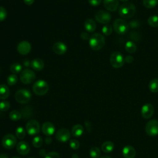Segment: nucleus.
<instances>
[{
	"mask_svg": "<svg viewBox=\"0 0 158 158\" xmlns=\"http://www.w3.org/2000/svg\"><path fill=\"white\" fill-rule=\"evenodd\" d=\"M136 12V7L131 2H124L118 8V14L123 19L132 17Z\"/></svg>",
	"mask_w": 158,
	"mask_h": 158,
	"instance_id": "nucleus-1",
	"label": "nucleus"
},
{
	"mask_svg": "<svg viewBox=\"0 0 158 158\" xmlns=\"http://www.w3.org/2000/svg\"><path fill=\"white\" fill-rule=\"evenodd\" d=\"M104 44L105 38L104 36L98 33L93 34L89 39V46L94 51L100 50L103 48Z\"/></svg>",
	"mask_w": 158,
	"mask_h": 158,
	"instance_id": "nucleus-2",
	"label": "nucleus"
},
{
	"mask_svg": "<svg viewBox=\"0 0 158 158\" xmlns=\"http://www.w3.org/2000/svg\"><path fill=\"white\" fill-rule=\"evenodd\" d=\"M32 89L36 94L43 96L48 93L49 90V85L46 81L39 80L33 83Z\"/></svg>",
	"mask_w": 158,
	"mask_h": 158,
	"instance_id": "nucleus-3",
	"label": "nucleus"
},
{
	"mask_svg": "<svg viewBox=\"0 0 158 158\" xmlns=\"http://www.w3.org/2000/svg\"><path fill=\"white\" fill-rule=\"evenodd\" d=\"M110 63L114 68H120L125 63V58L120 52L115 51L110 56Z\"/></svg>",
	"mask_w": 158,
	"mask_h": 158,
	"instance_id": "nucleus-4",
	"label": "nucleus"
},
{
	"mask_svg": "<svg viewBox=\"0 0 158 158\" xmlns=\"http://www.w3.org/2000/svg\"><path fill=\"white\" fill-rule=\"evenodd\" d=\"M128 24L122 19H117L113 23L114 30L119 35L126 33L128 30Z\"/></svg>",
	"mask_w": 158,
	"mask_h": 158,
	"instance_id": "nucleus-5",
	"label": "nucleus"
},
{
	"mask_svg": "<svg viewBox=\"0 0 158 158\" xmlns=\"http://www.w3.org/2000/svg\"><path fill=\"white\" fill-rule=\"evenodd\" d=\"M31 98V93L26 89H20L15 94L16 101L20 104H25L30 101Z\"/></svg>",
	"mask_w": 158,
	"mask_h": 158,
	"instance_id": "nucleus-6",
	"label": "nucleus"
},
{
	"mask_svg": "<svg viewBox=\"0 0 158 158\" xmlns=\"http://www.w3.org/2000/svg\"><path fill=\"white\" fill-rule=\"evenodd\" d=\"M35 78H36V75L35 72L28 69L23 70L21 72L20 76V81L23 84H25V85L31 83L35 80Z\"/></svg>",
	"mask_w": 158,
	"mask_h": 158,
	"instance_id": "nucleus-7",
	"label": "nucleus"
},
{
	"mask_svg": "<svg viewBox=\"0 0 158 158\" xmlns=\"http://www.w3.org/2000/svg\"><path fill=\"white\" fill-rule=\"evenodd\" d=\"M146 133L150 136H154L158 135V120L152 119L149 120L145 127Z\"/></svg>",
	"mask_w": 158,
	"mask_h": 158,
	"instance_id": "nucleus-8",
	"label": "nucleus"
},
{
	"mask_svg": "<svg viewBox=\"0 0 158 158\" xmlns=\"http://www.w3.org/2000/svg\"><path fill=\"white\" fill-rule=\"evenodd\" d=\"M26 131L30 135H36L40 131V125L36 120H30L26 125Z\"/></svg>",
	"mask_w": 158,
	"mask_h": 158,
	"instance_id": "nucleus-9",
	"label": "nucleus"
},
{
	"mask_svg": "<svg viewBox=\"0 0 158 158\" xmlns=\"http://www.w3.org/2000/svg\"><path fill=\"white\" fill-rule=\"evenodd\" d=\"M1 143L6 149H12L16 145L17 138L12 134H7L2 139Z\"/></svg>",
	"mask_w": 158,
	"mask_h": 158,
	"instance_id": "nucleus-10",
	"label": "nucleus"
},
{
	"mask_svg": "<svg viewBox=\"0 0 158 158\" xmlns=\"http://www.w3.org/2000/svg\"><path fill=\"white\" fill-rule=\"evenodd\" d=\"M96 21L102 24H107L111 20V15L107 11L99 10L95 14Z\"/></svg>",
	"mask_w": 158,
	"mask_h": 158,
	"instance_id": "nucleus-11",
	"label": "nucleus"
},
{
	"mask_svg": "<svg viewBox=\"0 0 158 158\" xmlns=\"http://www.w3.org/2000/svg\"><path fill=\"white\" fill-rule=\"evenodd\" d=\"M154 112V106L150 103H146L144 104L141 110V114L142 117L145 119L150 118Z\"/></svg>",
	"mask_w": 158,
	"mask_h": 158,
	"instance_id": "nucleus-12",
	"label": "nucleus"
},
{
	"mask_svg": "<svg viewBox=\"0 0 158 158\" xmlns=\"http://www.w3.org/2000/svg\"><path fill=\"white\" fill-rule=\"evenodd\" d=\"M71 133L65 128H60L58 130L56 133V139L60 142H66L70 138Z\"/></svg>",
	"mask_w": 158,
	"mask_h": 158,
	"instance_id": "nucleus-13",
	"label": "nucleus"
},
{
	"mask_svg": "<svg viewBox=\"0 0 158 158\" xmlns=\"http://www.w3.org/2000/svg\"><path fill=\"white\" fill-rule=\"evenodd\" d=\"M31 44L27 41H20L17 47L18 52L22 55H26L28 54L31 51Z\"/></svg>",
	"mask_w": 158,
	"mask_h": 158,
	"instance_id": "nucleus-14",
	"label": "nucleus"
},
{
	"mask_svg": "<svg viewBox=\"0 0 158 158\" xmlns=\"http://www.w3.org/2000/svg\"><path fill=\"white\" fill-rule=\"evenodd\" d=\"M103 5L107 10L114 12L117 10L119 2L118 0H103Z\"/></svg>",
	"mask_w": 158,
	"mask_h": 158,
	"instance_id": "nucleus-15",
	"label": "nucleus"
},
{
	"mask_svg": "<svg viewBox=\"0 0 158 158\" xmlns=\"http://www.w3.org/2000/svg\"><path fill=\"white\" fill-rule=\"evenodd\" d=\"M52 50L56 54L59 55H62L66 52L67 50V48L65 43L61 41H58L55 43L53 44Z\"/></svg>",
	"mask_w": 158,
	"mask_h": 158,
	"instance_id": "nucleus-16",
	"label": "nucleus"
},
{
	"mask_svg": "<svg viewBox=\"0 0 158 158\" xmlns=\"http://www.w3.org/2000/svg\"><path fill=\"white\" fill-rule=\"evenodd\" d=\"M17 151L22 155H27L29 153L30 147L25 141H20L17 144Z\"/></svg>",
	"mask_w": 158,
	"mask_h": 158,
	"instance_id": "nucleus-17",
	"label": "nucleus"
},
{
	"mask_svg": "<svg viewBox=\"0 0 158 158\" xmlns=\"http://www.w3.org/2000/svg\"><path fill=\"white\" fill-rule=\"evenodd\" d=\"M42 131L45 135L51 136L54 133L55 127L51 122H46L42 125Z\"/></svg>",
	"mask_w": 158,
	"mask_h": 158,
	"instance_id": "nucleus-18",
	"label": "nucleus"
},
{
	"mask_svg": "<svg viewBox=\"0 0 158 158\" xmlns=\"http://www.w3.org/2000/svg\"><path fill=\"white\" fill-rule=\"evenodd\" d=\"M122 155L125 158H135L136 151L131 146H126L122 149Z\"/></svg>",
	"mask_w": 158,
	"mask_h": 158,
	"instance_id": "nucleus-19",
	"label": "nucleus"
},
{
	"mask_svg": "<svg viewBox=\"0 0 158 158\" xmlns=\"http://www.w3.org/2000/svg\"><path fill=\"white\" fill-rule=\"evenodd\" d=\"M30 65L33 70L36 71H40L42 69H43L44 67V64L43 60L37 58L32 60V61L30 63Z\"/></svg>",
	"mask_w": 158,
	"mask_h": 158,
	"instance_id": "nucleus-20",
	"label": "nucleus"
},
{
	"mask_svg": "<svg viewBox=\"0 0 158 158\" xmlns=\"http://www.w3.org/2000/svg\"><path fill=\"white\" fill-rule=\"evenodd\" d=\"M84 27L85 29L88 32H93L96 30V23L94 20L91 19H88L85 22Z\"/></svg>",
	"mask_w": 158,
	"mask_h": 158,
	"instance_id": "nucleus-21",
	"label": "nucleus"
},
{
	"mask_svg": "<svg viewBox=\"0 0 158 158\" xmlns=\"http://www.w3.org/2000/svg\"><path fill=\"white\" fill-rule=\"evenodd\" d=\"M10 94V91L9 87L5 84L0 85V99H7Z\"/></svg>",
	"mask_w": 158,
	"mask_h": 158,
	"instance_id": "nucleus-22",
	"label": "nucleus"
},
{
	"mask_svg": "<svg viewBox=\"0 0 158 158\" xmlns=\"http://www.w3.org/2000/svg\"><path fill=\"white\" fill-rule=\"evenodd\" d=\"M114 148V144L112 141H107L102 143L101 145V150L105 153H109L113 151Z\"/></svg>",
	"mask_w": 158,
	"mask_h": 158,
	"instance_id": "nucleus-23",
	"label": "nucleus"
},
{
	"mask_svg": "<svg viewBox=\"0 0 158 158\" xmlns=\"http://www.w3.org/2000/svg\"><path fill=\"white\" fill-rule=\"evenodd\" d=\"M83 133V127L80 124L75 125L72 128V135L75 137L80 136Z\"/></svg>",
	"mask_w": 158,
	"mask_h": 158,
	"instance_id": "nucleus-24",
	"label": "nucleus"
},
{
	"mask_svg": "<svg viewBox=\"0 0 158 158\" xmlns=\"http://www.w3.org/2000/svg\"><path fill=\"white\" fill-rule=\"evenodd\" d=\"M148 88L151 92L157 93L158 92V79L154 78L151 80L149 83Z\"/></svg>",
	"mask_w": 158,
	"mask_h": 158,
	"instance_id": "nucleus-25",
	"label": "nucleus"
},
{
	"mask_svg": "<svg viewBox=\"0 0 158 158\" xmlns=\"http://www.w3.org/2000/svg\"><path fill=\"white\" fill-rule=\"evenodd\" d=\"M125 50L129 53H134L136 51V46L135 43L131 41H128L125 45Z\"/></svg>",
	"mask_w": 158,
	"mask_h": 158,
	"instance_id": "nucleus-26",
	"label": "nucleus"
},
{
	"mask_svg": "<svg viewBox=\"0 0 158 158\" xmlns=\"http://www.w3.org/2000/svg\"><path fill=\"white\" fill-rule=\"evenodd\" d=\"M22 67L21 64L18 62H15L12 64L10 67V70L13 74H17L20 73V72H22Z\"/></svg>",
	"mask_w": 158,
	"mask_h": 158,
	"instance_id": "nucleus-27",
	"label": "nucleus"
},
{
	"mask_svg": "<svg viewBox=\"0 0 158 158\" xmlns=\"http://www.w3.org/2000/svg\"><path fill=\"white\" fill-rule=\"evenodd\" d=\"M148 23L151 27H158V16L151 15L148 19Z\"/></svg>",
	"mask_w": 158,
	"mask_h": 158,
	"instance_id": "nucleus-28",
	"label": "nucleus"
},
{
	"mask_svg": "<svg viewBox=\"0 0 158 158\" xmlns=\"http://www.w3.org/2000/svg\"><path fill=\"white\" fill-rule=\"evenodd\" d=\"M143 5L148 9H152L157 6L158 0H143Z\"/></svg>",
	"mask_w": 158,
	"mask_h": 158,
	"instance_id": "nucleus-29",
	"label": "nucleus"
},
{
	"mask_svg": "<svg viewBox=\"0 0 158 158\" xmlns=\"http://www.w3.org/2000/svg\"><path fill=\"white\" fill-rule=\"evenodd\" d=\"M22 115L21 112L16 110L11 111L9 114V118L14 121H17L20 120L22 118Z\"/></svg>",
	"mask_w": 158,
	"mask_h": 158,
	"instance_id": "nucleus-30",
	"label": "nucleus"
},
{
	"mask_svg": "<svg viewBox=\"0 0 158 158\" xmlns=\"http://www.w3.org/2000/svg\"><path fill=\"white\" fill-rule=\"evenodd\" d=\"M89 155L91 158H99L101 155V151L98 147H93L89 151Z\"/></svg>",
	"mask_w": 158,
	"mask_h": 158,
	"instance_id": "nucleus-31",
	"label": "nucleus"
},
{
	"mask_svg": "<svg viewBox=\"0 0 158 158\" xmlns=\"http://www.w3.org/2000/svg\"><path fill=\"white\" fill-rule=\"evenodd\" d=\"M25 130L22 127H19L15 130V135L18 139H22L25 136Z\"/></svg>",
	"mask_w": 158,
	"mask_h": 158,
	"instance_id": "nucleus-32",
	"label": "nucleus"
},
{
	"mask_svg": "<svg viewBox=\"0 0 158 158\" xmlns=\"http://www.w3.org/2000/svg\"><path fill=\"white\" fill-rule=\"evenodd\" d=\"M32 144L35 148H40L43 145V139L40 136H35L32 140Z\"/></svg>",
	"mask_w": 158,
	"mask_h": 158,
	"instance_id": "nucleus-33",
	"label": "nucleus"
},
{
	"mask_svg": "<svg viewBox=\"0 0 158 158\" xmlns=\"http://www.w3.org/2000/svg\"><path fill=\"white\" fill-rule=\"evenodd\" d=\"M17 80H18V78L15 74H11L7 78V84L10 86L14 85L17 82Z\"/></svg>",
	"mask_w": 158,
	"mask_h": 158,
	"instance_id": "nucleus-34",
	"label": "nucleus"
},
{
	"mask_svg": "<svg viewBox=\"0 0 158 158\" xmlns=\"http://www.w3.org/2000/svg\"><path fill=\"white\" fill-rule=\"evenodd\" d=\"M112 31H113V28L110 24H106L102 28V32L103 33V34L107 36L111 35L112 33Z\"/></svg>",
	"mask_w": 158,
	"mask_h": 158,
	"instance_id": "nucleus-35",
	"label": "nucleus"
},
{
	"mask_svg": "<svg viewBox=\"0 0 158 158\" xmlns=\"http://www.w3.org/2000/svg\"><path fill=\"white\" fill-rule=\"evenodd\" d=\"M22 116H23L25 118L27 117H30L31 116V114H32V111H31V108L30 107H24L22 110V112H21Z\"/></svg>",
	"mask_w": 158,
	"mask_h": 158,
	"instance_id": "nucleus-36",
	"label": "nucleus"
},
{
	"mask_svg": "<svg viewBox=\"0 0 158 158\" xmlns=\"http://www.w3.org/2000/svg\"><path fill=\"white\" fill-rule=\"evenodd\" d=\"M10 107V103L7 101H2L0 102V110L2 112L7 111Z\"/></svg>",
	"mask_w": 158,
	"mask_h": 158,
	"instance_id": "nucleus-37",
	"label": "nucleus"
},
{
	"mask_svg": "<svg viewBox=\"0 0 158 158\" xmlns=\"http://www.w3.org/2000/svg\"><path fill=\"white\" fill-rule=\"evenodd\" d=\"M70 146L73 149H77L80 147V143L78 140L75 139H72L70 141Z\"/></svg>",
	"mask_w": 158,
	"mask_h": 158,
	"instance_id": "nucleus-38",
	"label": "nucleus"
},
{
	"mask_svg": "<svg viewBox=\"0 0 158 158\" xmlns=\"http://www.w3.org/2000/svg\"><path fill=\"white\" fill-rule=\"evenodd\" d=\"M7 17V11L3 7L0 6V22H2Z\"/></svg>",
	"mask_w": 158,
	"mask_h": 158,
	"instance_id": "nucleus-39",
	"label": "nucleus"
},
{
	"mask_svg": "<svg viewBox=\"0 0 158 158\" xmlns=\"http://www.w3.org/2000/svg\"><path fill=\"white\" fill-rule=\"evenodd\" d=\"M139 26V21L136 20H133L132 21H130L128 23V27L131 28H136Z\"/></svg>",
	"mask_w": 158,
	"mask_h": 158,
	"instance_id": "nucleus-40",
	"label": "nucleus"
},
{
	"mask_svg": "<svg viewBox=\"0 0 158 158\" xmlns=\"http://www.w3.org/2000/svg\"><path fill=\"white\" fill-rule=\"evenodd\" d=\"M44 158H60V157L56 152H49L46 155Z\"/></svg>",
	"mask_w": 158,
	"mask_h": 158,
	"instance_id": "nucleus-41",
	"label": "nucleus"
},
{
	"mask_svg": "<svg viewBox=\"0 0 158 158\" xmlns=\"http://www.w3.org/2000/svg\"><path fill=\"white\" fill-rule=\"evenodd\" d=\"M101 1L102 0H88V2L93 6H97L101 4Z\"/></svg>",
	"mask_w": 158,
	"mask_h": 158,
	"instance_id": "nucleus-42",
	"label": "nucleus"
},
{
	"mask_svg": "<svg viewBox=\"0 0 158 158\" xmlns=\"http://www.w3.org/2000/svg\"><path fill=\"white\" fill-rule=\"evenodd\" d=\"M134 60V58L131 56H127L125 57V62H126L127 63H132Z\"/></svg>",
	"mask_w": 158,
	"mask_h": 158,
	"instance_id": "nucleus-43",
	"label": "nucleus"
},
{
	"mask_svg": "<svg viewBox=\"0 0 158 158\" xmlns=\"http://www.w3.org/2000/svg\"><path fill=\"white\" fill-rule=\"evenodd\" d=\"M85 127H86L87 131H88V132H90L91 130V129H92L91 123L89 122H88V121H86L85 123Z\"/></svg>",
	"mask_w": 158,
	"mask_h": 158,
	"instance_id": "nucleus-44",
	"label": "nucleus"
},
{
	"mask_svg": "<svg viewBox=\"0 0 158 158\" xmlns=\"http://www.w3.org/2000/svg\"><path fill=\"white\" fill-rule=\"evenodd\" d=\"M80 36L84 40H87L89 39V38H90V36L86 32H82L80 35Z\"/></svg>",
	"mask_w": 158,
	"mask_h": 158,
	"instance_id": "nucleus-45",
	"label": "nucleus"
},
{
	"mask_svg": "<svg viewBox=\"0 0 158 158\" xmlns=\"http://www.w3.org/2000/svg\"><path fill=\"white\" fill-rule=\"evenodd\" d=\"M52 142V139L51 137H49V136H47L46 138H45V143L47 144H51Z\"/></svg>",
	"mask_w": 158,
	"mask_h": 158,
	"instance_id": "nucleus-46",
	"label": "nucleus"
},
{
	"mask_svg": "<svg viewBox=\"0 0 158 158\" xmlns=\"http://www.w3.org/2000/svg\"><path fill=\"white\" fill-rule=\"evenodd\" d=\"M23 1L24 3H25V4H27V5H31V4H32L34 2V1H35V0H23Z\"/></svg>",
	"mask_w": 158,
	"mask_h": 158,
	"instance_id": "nucleus-47",
	"label": "nucleus"
},
{
	"mask_svg": "<svg viewBox=\"0 0 158 158\" xmlns=\"http://www.w3.org/2000/svg\"><path fill=\"white\" fill-rule=\"evenodd\" d=\"M39 154H40V155L41 156H44V157L47 154V153H46V151L44 149H41L40 151V152H39Z\"/></svg>",
	"mask_w": 158,
	"mask_h": 158,
	"instance_id": "nucleus-48",
	"label": "nucleus"
},
{
	"mask_svg": "<svg viewBox=\"0 0 158 158\" xmlns=\"http://www.w3.org/2000/svg\"><path fill=\"white\" fill-rule=\"evenodd\" d=\"M0 158H9V156L7 154L5 153H1L0 154Z\"/></svg>",
	"mask_w": 158,
	"mask_h": 158,
	"instance_id": "nucleus-49",
	"label": "nucleus"
},
{
	"mask_svg": "<svg viewBox=\"0 0 158 158\" xmlns=\"http://www.w3.org/2000/svg\"><path fill=\"white\" fill-rule=\"evenodd\" d=\"M23 64L25 67H27V66H29L30 65V63H29V61L28 60H25L24 62H23Z\"/></svg>",
	"mask_w": 158,
	"mask_h": 158,
	"instance_id": "nucleus-50",
	"label": "nucleus"
},
{
	"mask_svg": "<svg viewBox=\"0 0 158 158\" xmlns=\"http://www.w3.org/2000/svg\"><path fill=\"white\" fill-rule=\"evenodd\" d=\"M99 158H111L110 156H102Z\"/></svg>",
	"mask_w": 158,
	"mask_h": 158,
	"instance_id": "nucleus-51",
	"label": "nucleus"
},
{
	"mask_svg": "<svg viewBox=\"0 0 158 158\" xmlns=\"http://www.w3.org/2000/svg\"><path fill=\"white\" fill-rule=\"evenodd\" d=\"M72 158H78V156L77 154H73L72 156Z\"/></svg>",
	"mask_w": 158,
	"mask_h": 158,
	"instance_id": "nucleus-52",
	"label": "nucleus"
},
{
	"mask_svg": "<svg viewBox=\"0 0 158 158\" xmlns=\"http://www.w3.org/2000/svg\"><path fill=\"white\" fill-rule=\"evenodd\" d=\"M120 1H122V2H127V1H128V0H120Z\"/></svg>",
	"mask_w": 158,
	"mask_h": 158,
	"instance_id": "nucleus-53",
	"label": "nucleus"
},
{
	"mask_svg": "<svg viewBox=\"0 0 158 158\" xmlns=\"http://www.w3.org/2000/svg\"><path fill=\"white\" fill-rule=\"evenodd\" d=\"M12 158H20V157H12Z\"/></svg>",
	"mask_w": 158,
	"mask_h": 158,
	"instance_id": "nucleus-54",
	"label": "nucleus"
},
{
	"mask_svg": "<svg viewBox=\"0 0 158 158\" xmlns=\"http://www.w3.org/2000/svg\"><path fill=\"white\" fill-rule=\"evenodd\" d=\"M30 158H33V157H30Z\"/></svg>",
	"mask_w": 158,
	"mask_h": 158,
	"instance_id": "nucleus-55",
	"label": "nucleus"
},
{
	"mask_svg": "<svg viewBox=\"0 0 158 158\" xmlns=\"http://www.w3.org/2000/svg\"><path fill=\"white\" fill-rule=\"evenodd\" d=\"M0 1H1V0H0Z\"/></svg>",
	"mask_w": 158,
	"mask_h": 158,
	"instance_id": "nucleus-56",
	"label": "nucleus"
}]
</instances>
